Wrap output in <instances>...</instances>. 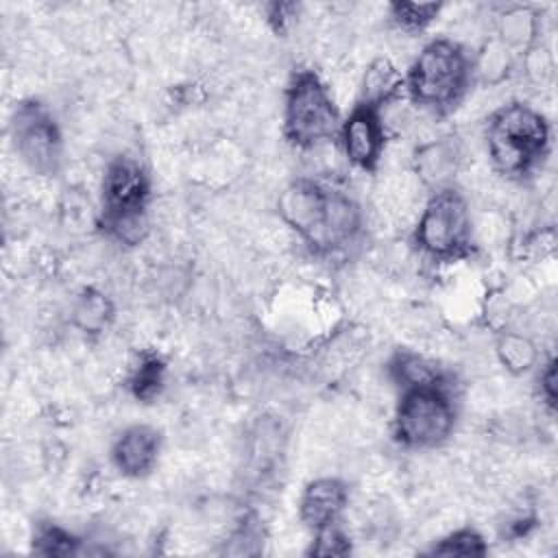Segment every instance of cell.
<instances>
[{"instance_id": "obj_1", "label": "cell", "mask_w": 558, "mask_h": 558, "mask_svg": "<svg viewBox=\"0 0 558 558\" xmlns=\"http://www.w3.org/2000/svg\"><path fill=\"white\" fill-rule=\"evenodd\" d=\"M549 124L545 116L523 102H508L488 118L486 150L497 174L525 177L547 155Z\"/></svg>"}, {"instance_id": "obj_2", "label": "cell", "mask_w": 558, "mask_h": 558, "mask_svg": "<svg viewBox=\"0 0 558 558\" xmlns=\"http://www.w3.org/2000/svg\"><path fill=\"white\" fill-rule=\"evenodd\" d=\"M471 57L447 37L425 44L405 76L408 100L429 113L453 109L471 83Z\"/></svg>"}, {"instance_id": "obj_3", "label": "cell", "mask_w": 558, "mask_h": 558, "mask_svg": "<svg viewBox=\"0 0 558 558\" xmlns=\"http://www.w3.org/2000/svg\"><path fill=\"white\" fill-rule=\"evenodd\" d=\"M340 129L338 109L329 87L314 70H301L286 89L283 135L299 148L310 150L333 140Z\"/></svg>"}, {"instance_id": "obj_4", "label": "cell", "mask_w": 558, "mask_h": 558, "mask_svg": "<svg viewBox=\"0 0 558 558\" xmlns=\"http://www.w3.org/2000/svg\"><path fill=\"white\" fill-rule=\"evenodd\" d=\"M456 427V403L447 384L401 390L395 410V438L408 449H434L449 440Z\"/></svg>"}, {"instance_id": "obj_5", "label": "cell", "mask_w": 558, "mask_h": 558, "mask_svg": "<svg viewBox=\"0 0 558 558\" xmlns=\"http://www.w3.org/2000/svg\"><path fill=\"white\" fill-rule=\"evenodd\" d=\"M473 220L469 203L453 187L434 192L421 209L414 244L432 259L449 262L462 257L471 248Z\"/></svg>"}, {"instance_id": "obj_6", "label": "cell", "mask_w": 558, "mask_h": 558, "mask_svg": "<svg viewBox=\"0 0 558 558\" xmlns=\"http://www.w3.org/2000/svg\"><path fill=\"white\" fill-rule=\"evenodd\" d=\"M15 155L35 174H57L61 166V131L48 109L39 102H22L11 120Z\"/></svg>"}, {"instance_id": "obj_7", "label": "cell", "mask_w": 558, "mask_h": 558, "mask_svg": "<svg viewBox=\"0 0 558 558\" xmlns=\"http://www.w3.org/2000/svg\"><path fill=\"white\" fill-rule=\"evenodd\" d=\"M327 190L329 187L320 181L301 177L288 183L277 198V211L283 225L296 231V235L318 253H325Z\"/></svg>"}, {"instance_id": "obj_8", "label": "cell", "mask_w": 558, "mask_h": 558, "mask_svg": "<svg viewBox=\"0 0 558 558\" xmlns=\"http://www.w3.org/2000/svg\"><path fill=\"white\" fill-rule=\"evenodd\" d=\"M338 135L342 157L353 168L371 172L379 166L386 148V126L379 109L357 102L340 122Z\"/></svg>"}, {"instance_id": "obj_9", "label": "cell", "mask_w": 558, "mask_h": 558, "mask_svg": "<svg viewBox=\"0 0 558 558\" xmlns=\"http://www.w3.org/2000/svg\"><path fill=\"white\" fill-rule=\"evenodd\" d=\"M150 181L146 170L131 157H116L102 179V218L146 211Z\"/></svg>"}, {"instance_id": "obj_10", "label": "cell", "mask_w": 558, "mask_h": 558, "mask_svg": "<svg viewBox=\"0 0 558 558\" xmlns=\"http://www.w3.org/2000/svg\"><path fill=\"white\" fill-rule=\"evenodd\" d=\"M412 172L427 190L442 192L453 187V179L462 168V146L453 137H434L421 142L412 157Z\"/></svg>"}, {"instance_id": "obj_11", "label": "cell", "mask_w": 558, "mask_h": 558, "mask_svg": "<svg viewBox=\"0 0 558 558\" xmlns=\"http://www.w3.org/2000/svg\"><path fill=\"white\" fill-rule=\"evenodd\" d=\"M161 451L159 432L150 425H131L126 427L111 447L113 466L126 477L148 475Z\"/></svg>"}, {"instance_id": "obj_12", "label": "cell", "mask_w": 558, "mask_h": 558, "mask_svg": "<svg viewBox=\"0 0 558 558\" xmlns=\"http://www.w3.org/2000/svg\"><path fill=\"white\" fill-rule=\"evenodd\" d=\"M349 504V488L338 477H316L312 480L301 495L299 517L310 530L325 527L340 521Z\"/></svg>"}, {"instance_id": "obj_13", "label": "cell", "mask_w": 558, "mask_h": 558, "mask_svg": "<svg viewBox=\"0 0 558 558\" xmlns=\"http://www.w3.org/2000/svg\"><path fill=\"white\" fill-rule=\"evenodd\" d=\"M364 227V211L357 201L336 187L327 190L325 207V253L344 248L357 240Z\"/></svg>"}, {"instance_id": "obj_14", "label": "cell", "mask_w": 558, "mask_h": 558, "mask_svg": "<svg viewBox=\"0 0 558 558\" xmlns=\"http://www.w3.org/2000/svg\"><path fill=\"white\" fill-rule=\"evenodd\" d=\"M405 89V76L397 68V63L388 57L373 59L360 81V102L384 109L392 100L401 98V92Z\"/></svg>"}, {"instance_id": "obj_15", "label": "cell", "mask_w": 558, "mask_h": 558, "mask_svg": "<svg viewBox=\"0 0 558 558\" xmlns=\"http://www.w3.org/2000/svg\"><path fill=\"white\" fill-rule=\"evenodd\" d=\"M495 37L514 54H523L530 46L538 41L541 35V17L534 9L512 4L506 7L495 17Z\"/></svg>"}, {"instance_id": "obj_16", "label": "cell", "mask_w": 558, "mask_h": 558, "mask_svg": "<svg viewBox=\"0 0 558 558\" xmlns=\"http://www.w3.org/2000/svg\"><path fill=\"white\" fill-rule=\"evenodd\" d=\"M72 325L85 333V336H100L102 331L109 329L116 316L113 301L98 288H83L72 307H70Z\"/></svg>"}, {"instance_id": "obj_17", "label": "cell", "mask_w": 558, "mask_h": 558, "mask_svg": "<svg viewBox=\"0 0 558 558\" xmlns=\"http://www.w3.org/2000/svg\"><path fill=\"white\" fill-rule=\"evenodd\" d=\"M388 375L401 390L445 384V375L436 362L414 351H397L388 362Z\"/></svg>"}, {"instance_id": "obj_18", "label": "cell", "mask_w": 558, "mask_h": 558, "mask_svg": "<svg viewBox=\"0 0 558 558\" xmlns=\"http://www.w3.org/2000/svg\"><path fill=\"white\" fill-rule=\"evenodd\" d=\"M495 357L510 375H523L538 362L536 342L521 331H501L495 340Z\"/></svg>"}, {"instance_id": "obj_19", "label": "cell", "mask_w": 558, "mask_h": 558, "mask_svg": "<svg viewBox=\"0 0 558 558\" xmlns=\"http://www.w3.org/2000/svg\"><path fill=\"white\" fill-rule=\"evenodd\" d=\"M512 52L497 39H486L477 54L471 59V74H475L486 85H497L508 76Z\"/></svg>"}, {"instance_id": "obj_20", "label": "cell", "mask_w": 558, "mask_h": 558, "mask_svg": "<svg viewBox=\"0 0 558 558\" xmlns=\"http://www.w3.org/2000/svg\"><path fill=\"white\" fill-rule=\"evenodd\" d=\"M166 381V364L155 353H144L129 375V388L135 399L153 401Z\"/></svg>"}, {"instance_id": "obj_21", "label": "cell", "mask_w": 558, "mask_h": 558, "mask_svg": "<svg viewBox=\"0 0 558 558\" xmlns=\"http://www.w3.org/2000/svg\"><path fill=\"white\" fill-rule=\"evenodd\" d=\"M442 11L440 2H392L388 4L390 22L399 33L414 35L425 31Z\"/></svg>"}, {"instance_id": "obj_22", "label": "cell", "mask_w": 558, "mask_h": 558, "mask_svg": "<svg viewBox=\"0 0 558 558\" xmlns=\"http://www.w3.org/2000/svg\"><path fill=\"white\" fill-rule=\"evenodd\" d=\"M81 541L54 523H41L33 536V551L41 556H70L78 554Z\"/></svg>"}, {"instance_id": "obj_23", "label": "cell", "mask_w": 558, "mask_h": 558, "mask_svg": "<svg viewBox=\"0 0 558 558\" xmlns=\"http://www.w3.org/2000/svg\"><path fill=\"white\" fill-rule=\"evenodd\" d=\"M488 551L484 536L473 527H460L442 536L429 554L434 556H484Z\"/></svg>"}, {"instance_id": "obj_24", "label": "cell", "mask_w": 558, "mask_h": 558, "mask_svg": "<svg viewBox=\"0 0 558 558\" xmlns=\"http://www.w3.org/2000/svg\"><path fill=\"white\" fill-rule=\"evenodd\" d=\"M310 556H320V558H340L351 554V538L349 534L340 527V523H329L325 527L314 530L312 545L307 549Z\"/></svg>"}, {"instance_id": "obj_25", "label": "cell", "mask_w": 558, "mask_h": 558, "mask_svg": "<svg viewBox=\"0 0 558 558\" xmlns=\"http://www.w3.org/2000/svg\"><path fill=\"white\" fill-rule=\"evenodd\" d=\"M521 57H523L525 76H527L532 83L541 85V83H545V81L551 78V74H554V57H551V52H549L545 46H541V44L536 41V44L530 46Z\"/></svg>"}, {"instance_id": "obj_26", "label": "cell", "mask_w": 558, "mask_h": 558, "mask_svg": "<svg viewBox=\"0 0 558 558\" xmlns=\"http://www.w3.org/2000/svg\"><path fill=\"white\" fill-rule=\"evenodd\" d=\"M301 17V4L294 2H272L266 7V20L277 33L290 31Z\"/></svg>"}, {"instance_id": "obj_27", "label": "cell", "mask_w": 558, "mask_h": 558, "mask_svg": "<svg viewBox=\"0 0 558 558\" xmlns=\"http://www.w3.org/2000/svg\"><path fill=\"white\" fill-rule=\"evenodd\" d=\"M556 381H558L556 362H554V357H549V360L541 366V373H538V397H541L543 405H545L549 412H554V408H556V395H558Z\"/></svg>"}]
</instances>
